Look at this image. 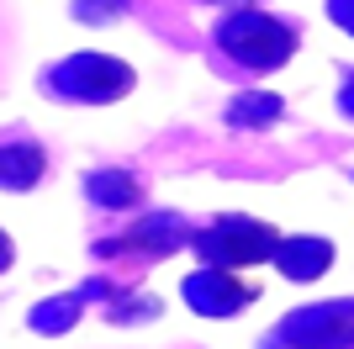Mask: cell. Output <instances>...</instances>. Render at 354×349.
<instances>
[{
  "instance_id": "cell-6",
  "label": "cell",
  "mask_w": 354,
  "mask_h": 349,
  "mask_svg": "<svg viewBox=\"0 0 354 349\" xmlns=\"http://www.w3.org/2000/svg\"><path fill=\"white\" fill-rule=\"evenodd\" d=\"M0 265H11V238L0 233Z\"/></svg>"
},
{
  "instance_id": "cell-3",
  "label": "cell",
  "mask_w": 354,
  "mask_h": 349,
  "mask_svg": "<svg viewBox=\"0 0 354 349\" xmlns=\"http://www.w3.org/2000/svg\"><path fill=\"white\" fill-rule=\"evenodd\" d=\"M270 249H275V233L259 228V222H249V217H222L217 228L201 238V254H212V260H233V265L265 260Z\"/></svg>"
},
{
  "instance_id": "cell-2",
  "label": "cell",
  "mask_w": 354,
  "mask_h": 349,
  "mask_svg": "<svg viewBox=\"0 0 354 349\" xmlns=\"http://www.w3.org/2000/svg\"><path fill=\"white\" fill-rule=\"evenodd\" d=\"M53 90L74 96V101H117V96L133 90V69L117 64V58H101V53H80L53 74Z\"/></svg>"
},
{
  "instance_id": "cell-1",
  "label": "cell",
  "mask_w": 354,
  "mask_h": 349,
  "mask_svg": "<svg viewBox=\"0 0 354 349\" xmlns=\"http://www.w3.org/2000/svg\"><path fill=\"white\" fill-rule=\"evenodd\" d=\"M222 48H227L238 64H249V69H275V64L291 58L296 37H291L286 21H275V16L243 11V16H233V21H222Z\"/></svg>"
},
{
  "instance_id": "cell-7",
  "label": "cell",
  "mask_w": 354,
  "mask_h": 349,
  "mask_svg": "<svg viewBox=\"0 0 354 349\" xmlns=\"http://www.w3.org/2000/svg\"><path fill=\"white\" fill-rule=\"evenodd\" d=\"M344 111H354V85H349V90H344Z\"/></svg>"
},
{
  "instance_id": "cell-5",
  "label": "cell",
  "mask_w": 354,
  "mask_h": 349,
  "mask_svg": "<svg viewBox=\"0 0 354 349\" xmlns=\"http://www.w3.org/2000/svg\"><path fill=\"white\" fill-rule=\"evenodd\" d=\"M333 16H339L344 27H349V32H354V0H333Z\"/></svg>"
},
{
  "instance_id": "cell-4",
  "label": "cell",
  "mask_w": 354,
  "mask_h": 349,
  "mask_svg": "<svg viewBox=\"0 0 354 349\" xmlns=\"http://www.w3.org/2000/svg\"><path fill=\"white\" fill-rule=\"evenodd\" d=\"M43 180V148L37 143H6L0 148V186H37Z\"/></svg>"
}]
</instances>
